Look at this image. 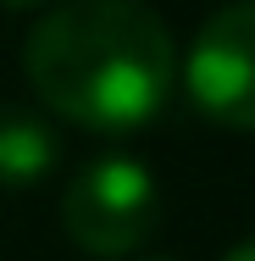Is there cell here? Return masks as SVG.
<instances>
[{
	"mask_svg": "<svg viewBox=\"0 0 255 261\" xmlns=\"http://www.w3.org/2000/svg\"><path fill=\"white\" fill-rule=\"evenodd\" d=\"M155 217H161V189H155V172L128 150H111V156L83 161L61 195V228L67 239L83 250V256H133L145 239L155 233Z\"/></svg>",
	"mask_w": 255,
	"mask_h": 261,
	"instance_id": "obj_2",
	"label": "cell"
},
{
	"mask_svg": "<svg viewBox=\"0 0 255 261\" xmlns=\"http://www.w3.org/2000/svg\"><path fill=\"white\" fill-rule=\"evenodd\" d=\"M28 84L45 106L89 134H139L178 89V45L145 0H55L22 45Z\"/></svg>",
	"mask_w": 255,
	"mask_h": 261,
	"instance_id": "obj_1",
	"label": "cell"
},
{
	"mask_svg": "<svg viewBox=\"0 0 255 261\" xmlns=\"http://www.w3.org/2000/svg\"><path fill=\"white\" fill-rule=\"evenodd\" d=\"M6 11H34V6H45V0H0Z\"/></svg>",
	"mask_w": 255,
	"mask_h": 261,
	"instance_id": "obj_6",
	"label": "cell"
},
{
	"mask_svg": "<svg viewBox=\"0 0 255 261\" xmlns=\"http://www.w3.org/2000/svg\"><path fill=\"white\" fill-rule=\"evenodd\" d=\"M222 261H255V239H244V245H233Z\"/></svg>",
	"mask_w": 255,
	"mask_h": 261,
	"instance_id": "obj_5",
	"label": "cell"
},
{
	"mask_svg": "<svg viewBox=\"0 0 255 261\" xmlns=\"http://www.w3.org/2000/svg\"><path fill=\"white\" fill-rule=\"evenodd\" d=\"M178 84L200 122L255 134V0H233L194 28Z\"/></svg>",
	"mask_w": 255,
	"mask_h": 261,
	"instance_id": "obj_3",
	"label": "cell"
},
{
	"mask_svg": "<svg viewBox=\"0 0 255 261\" xmlns=\"http://www.w3.org/2000/svg\"><path fill=\"white\" fill-rule=\"evenodd\" d=\"M150 261H166V256H150Z\"/></svg>",
	"mask_w": 255,
	"mask_h": 261,
	"instance_id": "obj_7",
	"label": "cell"
},
{
	"mask_svg": "<svg viewBox=\"0 0 255 261\" xmlns=\"http://www.w3.org/2000/svg\"><path fill=\"white\" fill-rule=\"evenodd\" d=\"M61 161V134L34 106H0V189H28Z\"/></svg>",
	"mask_w": 255,
	"mask_h": 261,
	"instance_id": "obj_4",
	"label": "cell"
}]
</instances>
